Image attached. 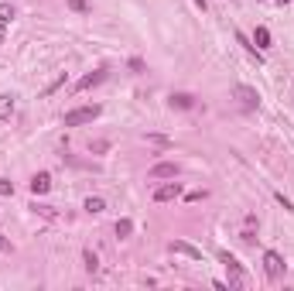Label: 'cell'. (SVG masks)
I'll return each mask as SVG.
<instances>
[{
	"mask_svg": "<svg viewBox=\"0 0 294 291\" xmlns=\"http://www.w3.org/2000/svg\"><path fill=\"white\" fill-rule=\"evenodd\" d=\"M99 113H103V106H96V103H92V106H79V110H72V113H65V120H62V124H65V127L92 124V120H96Z\"/></svg>",
	"mask_w": 294,
	"mask_h": 291,
	"instance_id": "6da1fadb",
	"label": "cell"
},
{
	"mask_svg": "<svg viewBox=\"0 0 294 291\" xmlns=\"http://www.w3.org/2000/svg\"><path fill=\"white\" fill-rule=\"evenodd\" d=\"M219 264H226V271H229V285H233V288H239V285H243V267H239V260H236L233 254H226V250H222V254H219Z\"/></svg>",
	"mask_w": 294,
	"mask_h": 291,
	"instance_id": "7a4b0ae2",
	"label": "cell"
},
{
	"mask_svg": "<svg viewBox=\"0 0 294 291\" xmlns=\"http://www.w3.org/2000/svg\"><path fill=\"white\" fill-rule=\"evenodd\" d=\"M264 271H267V278H281L284 274V257L277 250H267L264 254Z\"/></svg>",
	"mask_w": 294,
	"mask_h": 291,
	"instance_id": "3957f363",
	"label": "cell"
},
{
	"mask_svg": "<svg viewBox=\"0 0 294 291\" xmlns=\"http://www.w3.org/2000/svg\"><path fill=\"white\" fill-rule=\"evenodd\" d=\"M178 195H181V182H168L154 192V202H175Z\"/></svg>",
	"mask_w": 294,
	"mask_h": 291,
	"instance_id": "277c9868",
	"label": "cell"
},
{
	"mask_svg": "<svg viewBox=\"0 0 294 291\" xmlns=\"http://www.w3.org/2000/svg\"><path fill=\"white\" fill-rule=\"evenodd\" d=\"M171 254H181L188 260H202V250L192 247V243H185V240H171Z\"/></svg>",
	"mask_w": 294,
	"mask_h": 291,
	"instance_id": "5b68a950",
	"label": "cell"
},
{
	"mask_svg": "<svg viewBox=\"0 0 294 291\" xmlns=\"http://www.w3.org/2000/svg\"><path fill=\"white\" fill-rule=\"evenodd\" d=\"M175 175H178V164L175 161H157L150 168V178H175Z\"/></svg>",
	"mask_w": 294,
	"mask_h": 291,
	"instance_id": "8992f818",
	"label": "cell"
},
{
	"mask_svg": "<svg viewBox=\"0 0 294 291\" xmlns=\"http://www.w3.org/2000/svg\"><path fill=\"white\" fill-rule=\"evenodd\" d=\"M103 79H106V69H96V72L82 75V79H79V82H75V89H79V93H82V89H92V86H99V82H103Z\"/></svg>",
	"mask_w": 294,
	"mask_h": 291,
	"instance_id": "52a82bcc",
	"label": "cell"
},
{
	"mask_svg": "<svg viewBox=\"0 0 294 291\" xmlns=\"http://www.w3.org/2000/svg\"><path fill=\"white\" fill-rule=\"evenodd\" d=\"M233 96H236V99H243V106H257V103H260L257 89H250V86H236V89H233Z\"/></svg>",
	"mask_w": 294,
	"mask_h": 291,
	"instance_id": "ba28073f",
	"label": "cell"
},
{
	"mask_svg": "<svg viewBox=\"0 0 294 291\" xmlns=\"http://www.w3.org/2000/svg\"><path fill=\"white\" fill-rule=\"evenodd\" d=\"M48 189H52V175H48V171H38V175L31 178V192H34V195H45Z\"/></svg>",
	"mask_w": 294,
	"mask_h": 291,
	"instance_id": "9c48e42d",
	"label": "cell"
},
{
	"mask_svg": "<svg viewBox=\"0 0 294 291\" xmlns=\"http://www.w3.org/2000/svg\"><path fill=\"white\" fill-rule=\"evenodd\" d=\"M14 106H17L14 96H10V93H0V120H10V117H14Z\"/></svg>",
	"mask_w": 294,
	"mask_h": 291,
	"instance_id": "30bf717a",
	"label": "cell"
},
{
	"mask_svg": "<svg viewBox=\"0 0 294 291\" xmlns=\"http://www.w3.org/2000/svg\"><path fill=\"white\" fill-rule=\"evenodd\" d=\"M171 106H178V110H192V106H195V96H188V93H171Z\"/></svg>",
	"mask_w": 294,
	"mask_h": 291,
	"instance_id": "8fae6325",
	"label": "cell"
},
{
	"mask_svg": "<svg viewBox=\"0 0 294 291\" xmlns=\"http://www.w3.org/2000/svg\"><path fill=\"white\" fill-rule=\"evenodd\" d=\"M82 209H86V213H89V216H99V213H103V209H106V202H103V199H99V195H89V199H86V202H82Z\"/></svg>",
	"mask_w": 294,
	"mask_h": 291,
	"instance_id": "7c38bea8",
	"label": "cell"
},
{
	"mask_svg": "<svg viewBox=\"0 0 294 291\" xmlns=\"http://www.w3.org/2000/svg\"><path fill=\"white\" fill-rule=\"evenodd\" d=\"M253 45H257V48H270V31H267V28H257V31H253Z\"/></svg>",
	"mask_w": 294,
	"mask_h": 291,
	"instance_id": "4fadbf2b",
	"label": "cell"
},
{
	"mask_svg": "<svg viewBox=\"0 0 294 291\" xmlns=\"http://www.w3.org/2000/svg\"><path fill=\"white\" fill-rule=\"evenodd\" d=\"M236 41H239V45L246 48V55H250V59H257V62H264V55H260V48H253V45L246 41V34H239V31H236Z\"/></svg>",
	"mask_w": 294,
	"mask_h": 291,
	"instance_id": "5bb4252c",
	"label": "cell"
},
{
	"mask_svg": "<svg viewBox=\"0 0 294 291\" xmlns=\"http://www.w3.org/2000/svg\"><path fill=\"white\" fill-rule=\"evenodd\" d=\"M82 264H86V271H89V274H96V271H99V257H96L92 250H82Z\"/></svg>",
	"mask_w": 294,
	"mask_h": 291,
	"instance_id": "9a60e30c",
	"label": "cell"
},
{
	"mask_svg": "<svg viewBox=\"0 0 294 291\" xmlns=\"http://www.w3.org/2000/svg\"><path fill=\"white\" fill-rule=\"evenodd\" d=\"M130 233H134V223H130V219H117V236L123 240V236H130Z\"/></svg>",
	"mask_w": 294,
	"mask_h": 291,
	"instance_id": "2e32d148",
	"label": "cell"
},
{
	"mask_svg": "<svg viewBox=\"0 0 294 291\" xmlns=\"http://www.w3.org/2000/svg\"><path fill=\"white\" fill-rule=\"evenodd\" d=\"M65 82H69V72H62V75H59V79H55V82H52V86L45 89V96H52V93H59V89H62Z\"/></svg>",
	"mask_w": 294,
	"mask_h": 291,
	"instance_id": "e0dca14e",
	"label": "cell"
},
{
	"mask_svg": "<svg viewBox=\"0 0 294 291\" xmlns=\"http://www.w3.org/2000/svg\"><path fill=\"white\" fill-rule=\"evenodd\" d=\"M69 10H75V14H89V0H69Z\"/></svg>",
	"mask_w": 294,
	"mask_h": 291,
	"instance_id": "ac0fdd59",
	"label": "cell"
},
{
	"mask_svg": "<svg viewBox=\"0 0 294 291\" xmlns=\"http://www.w3.org/2000/svg\"><path fill=\"white\" fill-rule=\"evenodd\" d=\"M10 17H14V7L3 0V3H0V21H3V24H10Z\"/></svg>",
	"mask_w": 294,
	"mask_h": 291,
	"instance_id": "d6986e66",
	"label": "cell"
},
{
	"mask_svg": "<svg viewBox=\"0 0 294 291\" xmlns=\"http://www.w3.org/2000/svg\"><path fill=\"white\" fill-rule=\"evenodd\" d=\"M0 195H14V182H7V178H0Z\"/></svg>",
	"mask_w": 294,
	"mask_h": 291,
	"instance_id": "ffe728a7",
	"label": "cell"
},
{
	"mask_svg": "<svg viewBox=\"0 0 294 291\" xmlns=\"http://www.w3.org/2000/svg\"><path fill=\"white\" fill-rule=\"evenodd\" d=\"M147 141H150V144H161V147H168V137H161V134H150Z\"/></svg>",
	"mask_w": 294,
	"mask_h": 291,
	"instance_id": "44dd1931",
	"label": "cell"
},
{
	"mask_svg": "<svg viewBox=\"0 0 294 291\" xmlns=\"http://www.w3.org/2000/svg\"><path fill=\"white\" fill-rule=\"evenodd\" d=\"M106 147H110V144H106V141H96V144H89V151H96V154H103Z\"/></svg>",
	"mask_w": 294,
	"mask_h": 291,
	"instance_id": "7402d4cb",
	"label": "cell"
},
{
	"mask_svg": "<svg viewBox=\"0 0 294 291\" xmlns=\"http://www.w3.org/2000/svg\"><path fill=\"white\" fill-rule=\"evenodd\" d=\"M0 250H3V254H7V250H10V240H7V236H3V233H0Z\"/></svg>",
	"mask_w": 294,
	"mask_h": 291,
	"instance_id": "603a6c76",
	"label": "cell"
},
{
	"mask_svg": "<svg viewBox=\"0 0 294 291\" xmlns=\"http://www.w3.org/2000/svg\"><path fill=\"white\" fill-rule=\"evenodd\" d=\"M3 38H7V24L0 21V41H3Z\"/></svg>",
	"mask_w": 294,
	"mask_h": 291,
	"instance_id": "cb8c5ba5",
	"label": "cell"
},
{
	"mask_svg": "<svg viewBox=\"0 0 294 291\" xmlns=\"http://www.w3.org/2000/svg\"><path fill=\"white\" fill-rule=\"evenodd\" d=\"M274 3H281V7H284V3H291V0H274Z\"/></svg>",
	"mask_w": 294,
	"mask_h": 291,
	"instance_id": "d4e9b609",
	"label": "cell"
}]
</instances>
